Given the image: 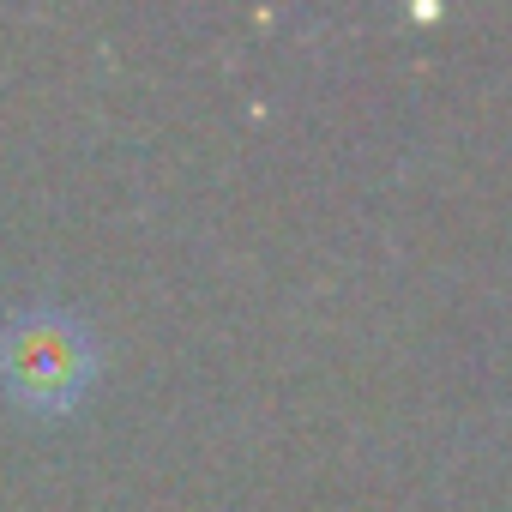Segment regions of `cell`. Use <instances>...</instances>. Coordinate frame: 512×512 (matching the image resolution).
I'll return each instance as SVG.
<instances>
[{"label": "cell", "mask_w": 512, "mask_h": 512, "mask_svg": "<svg viewBox=\"0 0 512 512\" xmlns=\"http://www.w3.org/2000/svg\"><path fill=\"white\" fill-rule=\"evenodd\" d=\"M97 338L61 302H31L0 326V386L25 410H73L97 380Z\"/></svg>", "instance_id": "1"}]
</instances>
